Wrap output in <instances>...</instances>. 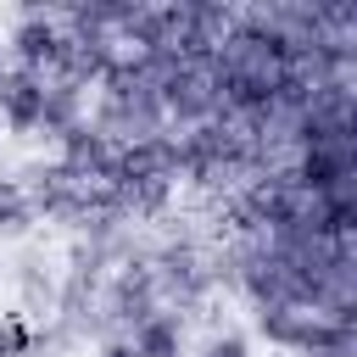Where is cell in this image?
<instances>
[{
  "mask_svg": "<svg viewBox=\"0 0 357 357\" xmlns=\"http://www.w3.org/2000/svg\"><path fill=\"white\" fill-rule=\"evenodd\" d=\"M106 312L112 318H123V324H145V318H156V268H145V262H128L117 279H112V290H106Z\"/></svg>",
  "mask_w": 357,
  "mask_h": 357,
  "instance_id": "4",
  "label": "cell"
},
{
  "mask_svg": "<svg viewBox=\"0 0 357 357\" xmlns=\"http://www.w3.org/2000/svg\"><path fill=\"white\" fill-rule=\"evenodd\" d=\"M33 351V329L22 318H0V357H28Z\"/></svg>",
  "mask_w": 357,
  "mask_h": 357,
  "instance_id": "13",
  "label": "cell"
},
{
  "mask_svg": "<svg viewBox=\"0 0 357 357\" xmlns=\"http://www.w3.org/2000/svg\"><path fill=\"white\" fill-rule=\"evenodd\" d=\"M73 123H78V89L73 84H45V117H39V128L67 134Z\"/></svg>",
  "mask_w": 357,
  "mask_h": 357,
  "instance_id": "11",
  "label": "cell"
},
{
  "mask_svg": "<svg viewBox=\"0 0 357 357\" xmlns=\"http://www.w3.org/2000/svg\"><path fill=\"white\" fill-rule=\"evenodd\" d=\"M17 284H22V301H28V312H50V307H56V279L45 273V262H39V257H22V273H17Z\"/></svg>",
  "mask_w": 357,
  "mask_h": 357,
  "instance_id": "12",
  "label": "cell"
},
{
  "mask_svg": "<svg viewBox=\"0 0 357 357\" xmlns=\"http://www.w3.org/2000/svg\"><path fill=\"white\" fill-rule=\"evenodd\" d=\"M0 78H6V50H0Z\"/></svg>",
  "mask_w": 357,
  "mask_h": 357,
  "instance_id": "16",
  "label": "cell"
},
{
  "mask_svg": "<svg viewBox=\"0 0 357 357\" xmlns=\"http://www.w3.org/2000/svg\"><path fill=\"white\" fill-rule=\"evenodd\" d=\"M257 329H262L273 346H296V351H307L312 312H296V307H262V312H257Z\"/></svg>",
  "mask_w": 357,
  "mask_h": 357,
  "instance_id": "8",
  "label": "cell"
},
{
  "mask_svg": "<svg viewBox=\"0 0 357 357\" xmlns=\"http://www.w3.org/2000/svg\"><path fill=\"white\" fill-rule=\"evenodd\" d=\"M112 139L95 128V123H73L67 134H61V167H73L84 184L95 178V184H106V173H112Z\"/></svg>",
  "mask_w": 357,
  "mask_h": 357,
  "instance_id": "5",
  "label": "cell"
},
{
  "mask_svg": "<svg viewBox=\"0 0 357 357\" xmlns=\"http://www.w3.org/2000/svg\"><path fill=\"white\" fill-rule=\"evenodd\" d=\"M100 357H139V351H134L128 340H106V346H100Z\"/></svg>",
  "mask_w": 357,
  "mask_h": 357,
  "instance_id": "15",
  "label": "cell"
},
{
  "mask_svg": "<svg viewBox=\"0 0 357 357\" xmlns=\"http://www.w3.org/2000/svg\"><path fill=\"white\" fill-rule=\"evenodd\" d=\"M11 50H17L22 73L61 67V56H67V28H61L50 11H22V22L11 28Z\"/></svg>",
  "mask_w": 357,
  "mask_h": 357,
  "instance_id": "2",
  "label": "cell"
},
{
  "mask_svg": "<svg viewBox=\"0 0 357 357\" xmlns=\"http://www.w3.org/2000/svg\"><path fill=\"white\" fill-rule=\"evenodd\" d=\"M201 357H251V346H245V335H212Z\"/></svg>",
  "mask_w": 357,
  "mask_h": 357,
  "instance_id": "14",
  "label": "cell"
},
{
  "mask_svg": "<svg viewBox=\"0 0 357 357\" xmlns=\"http://www.w3.org/2000/svg\"><path fill=\"white\" fill-rule=\"evenodd\" d=\"M0 117L17 128V134H33L39 117H45V78L39 73H6L0 78Z\"/></svg>",
  "mask_w": 357,
  "mask_h": 357,
  "instance_id": "6",
  "label": "cell"
},
{
  "mask_svg": "<svg viewBox=\"0 0 357 357\" xmlns=\"http://www.w3.org/2000/svg\"><path fill=\"white\" fill-rule=\"evenodd\" d=\"M28 229H33V206H28L22 184L0 178V240H17V234H28Z\"/></svg>",
  "mask_w": 357,
  "mask_h": 357,
  "instance_id": "10",
  "label": "cell"
},
{
  "mask_svg": "<svg viewBox=\"0 0 357 357\" xmlns=\"http://www.w3.org/2000/svg\"><path fill=\"white\" fill-rule=\"evenodd\" d=\"M346 178H351V145H307V151H301V162L290 167V184H296V190H307L312 201L340 195V190H346Z\"/></svg>",
  "mask_w": 357,
  "mask_h": 357,
  "instance_id": "3",
  "label": "cell"
},
{
  "mask_svg": "<svg viewBox=\"0 0 357 357\" xmlns=\"http://www.w3.org/2000/svg\"><path fill=\"white\" fill-rule=\"evenodd\" d=\"M156 100H162V112H173L178 123H206L212 112H218V95H212V78L206 73H195V67H167L162 78H156Z\"/></svg>",
  "mask_w": 357,
  "mask_h": 357,
  "instance_id": "1",
  "label": "cell"
},
{
  "mask_svg": "<svg viewBox=\"0 0 357 357\" xmlns=\"http://www.w3.org/2000/svg\"><path fill=\"white\" fill-rule=\"evenodd\" d=\"M128 346H134L139 357H178V318H167V312L145 318V324L128 335Z\"/></svg>",
  "mask_w": 357,
  "mask_h": 357,
  "instance_id": "9",
  "label": "cell"
},
{
  "mask_svg": "<svg viewBox=\"0 0 357 357\" xmlns=\"http://www.w3.org/2000/svg\"><path fill=\"white\" fill-rule=\"evenodd\" d=\"M156 262H162V273H156V290H167V296H178V301H195V296H201L206 273H201V257H195L190 245H167Z\"/></svg>",
  "mask_w": 357,
  "mask_h": 357,
  "instance_id": "7",
  "label": "cell"
}]
</instances>
